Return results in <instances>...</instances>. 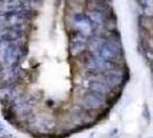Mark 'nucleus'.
Segmentation results:
<instances>
[{
  "mask_svg": "<svg viewBox=\"0 0 153 138\" xmlns=\"http://www.w3.org/2000/svg\"><path fill=\"white\" fill-rule=\"evenodd\" d=\"M83 104L86 107L92 108V109H97L100 108L101 106H104L105 100H104V96H101L97 92H89L86 93L83 98Z\"/></svg>",
  "mask_w": 153,
  "mask_h": 138,
  "instance_id": "obj_1",
  "label": "nucleus"
},
{
  "mask_svg": "<svg viewBox=\"0 0 153 138\" xmlns=\"http://www.w3.org/2000/svg\"><path fill=\"white\" fill-rule=\"evenodd\" d=\"M91 91L97 92L101 96H106L111 92V85L108 84L105 79H92L90 83Z\"/></svg>",
  "mask_w": 153,
  "mask_h": 138,
  "instance_id": "obj_2",
  "label": "nucleus"
}]
</instances>
